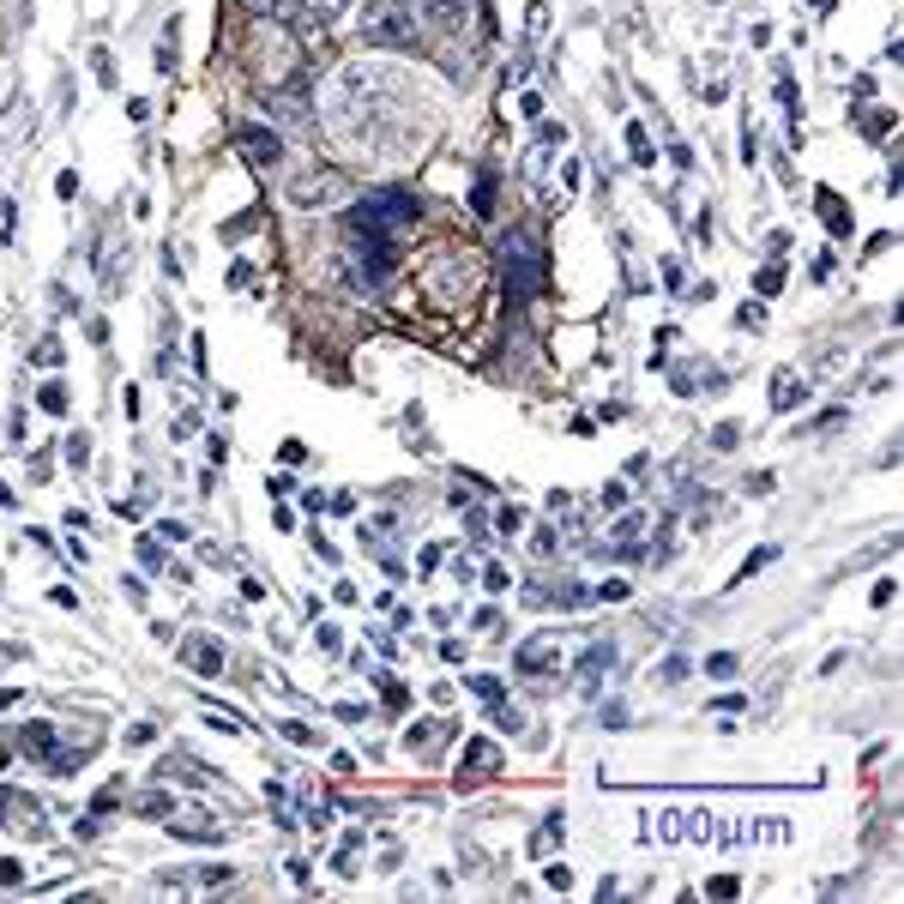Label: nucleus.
<instances>
[{
    "label": "nucleus",
    "instance_id": "f257e3e1",
    "mask_svg": "<svg viewBox=\"0 0 904 904\" xmlns=\"http://www.w3.org/2000/svg\"><path fill=\"white\" fill-rule=\"evenodd\" d=\"M362 36H368L374 49H417L422 19L410 0H368V7H362Z\"/></svg>",
    "mask_w": 904,
    "mask_h": 904
},
{
    "label": "nucleus",
    "instance_id": "f03ea898",
    "mask_svg": "<svg viewBox=\"0 0 904 904\" xmlns=\"http://www.w3.org/2000/svg\"><path fill=\"white\" fill-rule=\"evenodd\" d=\"M561 657H567V633L542 627V633H531V639L513 652V664H519L525 681H531V676H561Z\"/></svg>",
    "mask_w": 904,
    "mask_h": 904
},
{
    "label": "nucleus",
    "instance_id": "7ed1b4c3",
    "mask_svg": "<svg viewBox=\"0 0 904 904\" xmlns=\"http://www.w3.org/2000/svg\"><path fill=\"white\" fill-rule=\"evenodd\" d=\"M501 266H507V290H513V302L537 295V248H531V236H519V229H513V236L501 241Z\"/></svg>",
    "mask_w": 904,
    "mask_h": 904
},
{
    "label": "nucleus",
    "instance_id": "20e7f679",
    "mask_svg": "<svg viewBox=\"0 0 904 904\" xmlns=\"http://www.w3.org/2000/svg\"><path fill=\"white\" fill-rule=\"evenodd\" d=\"M417 19L429 24V31H441V36H464L471 19H476V7L471 0H417Z\"/></svg>",
    "mask_w": 904,
    "mask_h": 904
},
{
    "label": "nucleus",
    "instance_id": "39448f33",
    "mask_svg": "<svg viewBox=\"0 0 904 904\" xmlns=\"http://www.w3.org/2000/svg\"><path fill=\"white\" fill-rule=\"evenodd\" d=\"M236 146H241V158H248L254 170H278V163H283V139L271 133V127H260V121H248V127H241V133H236Z\"/></svg>",
    "mask_w": 904,
    "mask_h": 904
},
{
    "label": "nucleus",
    "instance_id": "423d86ee",
    "mask_svg": "<svg viewBox=\"0 0 904 904\" xmlns=\"http://www.w3.org/2000/svg\"><path fill=\"white\" fill-rule=\"evenodd\" d=\"M645 531H652V513H645V507H627L622 519L610 525V537L598 542V555H627V549H639Z\"/></svg>",
    "mask_w": 904,
    "mask_h": 904
},
{
    "label": "nucleus",
    "instance_id": "0eeeda50",
    "mask_svg": "<svg viewBox=\"0 0 904 904\" xmlns=\"http://www.w3.org/2000/svg\"><path fill=\"white\" fill-rule=\"evenodd\" d=\"M170 832L175 838H200V844H224V826H217L212 814H200V808L181 814V820H170Z\"/></svg>",
    "mask_w": 904,
    "mask_h": 904
},
{
    "label": "nucleus",
    "instance_id": "6e6552de",
    "mask_svg": "<svg viewBox=\"0 0 904 904\" xmlns=\"http://www.w3.org/2000/svg\"><path fill=\"white\" fill-rule=\"evenodd\" d=\"M610 664H615V645H591V652L579 657V676H585V681H579V693H585V700L598 693V676H603Z\"/></svg>",
    "mask_w": 904,
    "mask_h": 904
},
{
    "label": "nucleus",
    "instance_id": "1a4fd4ad",
    "mask_svg": "<svg viewBox=\"0 0 904 904\" xmlns=\"http://www.w3.org/2000/svg\"><path fill=\"white\" fill-rule=\"evenodd\" d=\"M187 664L200 669V676H224V645L217 639H187Z\"/></svg>",
    "mask_w": 904,
    "mask_h": 904
},
{
    "label": "nucleus",
    "instance_id": "9d476101",
    "mask_svg": "<svg viewBox=\"0 0 904 904\" xmlns=\"http://www.w3.org/2000/svg\"><path fill=\"white\" fill-rule=\"evenodd\" d=\"M814 212H820V217H826V229H832V236H838V241H844V236H850V212H844V200H838V193H832V187H820V200H814Z\"/></svg>",
    "mask_w": 904,
    "mask_h": 904
},
{
    "label": "nucleus",
    "instance_id": "9b49d317",
    "mask_svg": "<svg viewBox=\"0 0 904 904\" xmlns=\"http://www.w3.org/2000/svg\"><path fill=\"white\" fill-rule=\"evenodd\" d=\"M464 772H501V747H495V742H483V735H476V742L464 747Z\"/></svg>",
    "mask_w": 904,
    "mask_h": 904
},
{
    "label": "nucleus",
    "instance_id": "f8f14e48",
    "mask_svg": "<svg viewBox=\"0 0 904 904\" xmlns=\"http://www.w3.org/2000/svg\"><path fill=\"white\" fill-rule=\"evenodd\" d=\"M808 398V386L796 380V374H778V386H772V410H796Z\"/></svg>",
    "mask_w": 904,
    "mask_h": 904
},
{
    "label": "nucleus",
    "instance_id": "ddd939ff",
    "mask_svg": "<svg viewBox=\"0 0 904 904\" xmlns=\"http://www.w3.org/2000/svg\"><path fill=\"white\" fill-rule=\"evenodd\" d=\"M772 561H778V542H760V549H754V555H747V561H742V573H735L730 585H742V579H754L760 567H772Z\"/></svg>",
    "mask_w": 904,
    "mask_h": 904
},
{
    "label": "nucleus",
    "instance_id": "4468645a",
    "mask_svg": "<svg viewBox=\"0 0 904 904\" xmlns=\"http://www.w3.org/2000/svg\"><path fill=\"white\" fill-rule=\"evenodd\" d=\"M561 832H567V826H561V814H549V820L537 826V838H531V857H542V850H555V844H561Z\"/></svg>",
    "mask_w": 904,
    "mask_h": 904
},
{
    "label": "nucleus",
    "instance_id": "2eb2a0df",
    "mask_svg": "<svg viewBox=\"0 0 904 904\" xmlns=\"http://www.w3.org/2000/svg\"><path fill=\"white\" fill-rule=\"evenodd\" d=\"M36 405H43L49 417H67V386H61V380H49L43 392H36Z\"/></svg>",
    "mask_w": 904,
    "mask_h": 904
},
{
    "label": "nucleus",
    "instance_id": "dca6fc26",
    "mask_svg": "<svg viewBox=\"0 0 904 904\" xmlns=\"http://www.w3.org/2000/svg\"><path fill=\"white\" fill-rule=\"evenodd\" d=\"M338 193H344V181H338ZM326 200H332V181H326V175H320V181H308V187L295 193V205H326Z\"/></svg>",
    "mask_w": 904,
    "mask_h": 904
},
{
    "label": "nucleus",
    "instance_id": "f3484780",
    "mask_svg": "<svg viewBox=\"0 0 904 904\" xmlns=\"http://www.w3.org/2000/svg\"><path fill=\"white\" fill-rule=\"evenodd\" d=\"M464 693H476V700L501 706V681H495V676H464Z\"/></svg>",
    "mask_w": 904,
    "mask_h": 904
},
{
    "label": "nucleus",
    "instance_id": "a211bd4d",
    "mask_svg": "<svg viewBox=\"0 0 904 904\" xmlns=\"http://www.w3.org/2000/svg\"><path fill=\"white\" fill-rule=\"evenodd\" d=\"M471 205H476V212H483V217L495 212V175H488V170L476 175V193H471Z\"/></svg>",
    "mask_w": 904,
    "mask_h": 904
},
{
    "label": "nucleus",
    "instance_id": "6ab92c4d",
    "mask_svg": "<svg viewBox=\"0 0 904 904\" xmlns=\"http://www.w3.org/2000/svg\"><path fill=\"white\" fill-rule=\"evenodd\" d=\"M374 688H380V700H386V706H405V700H410V688H405L398 676H374Z\"/></svg>",
    "mask_w": 904,
    "mask_h": 904
},
{
    "label": "nucleus",
    "instance_id": "aec40b11",
    "mask_svg": "<svg viewBox=\"0 0 904 904\" xmlns=\"http://www.w3.org/2000/svg\"><path fill=\"white\" fill-rule=\"evenodd\" d=\"M271 109L295 121V115H308V103H302V90H278V97H271Z\"/></svg>",
    "mask_w": 904,
    "mask_h": 904
},
{
    "label": "nucleus",
    "instance_id": "412c9836",
    "mask_svg": "<svg viewBox=\"0 0 904 904\" xmlns=\"http://www.w3.org/2000/svg\"><path fill=\"white\" fill-rule=\"evenodd\" d=\"M627 146H633V163H652V146H645V127L627 121Z\"/></svg>",
    "mask_w": 904,
    "mask_h": 904
},
{
    "label": "nucleus",
    "instance_id": "4be33fe9",
    "mask_svg": "<svg viewBox=\"0 0 904 904\" xmlns=\"http://www.w3.org/2000/svg\"><path fill=\"white\" fill-rule=\"evenodd\" d=\"M525 31H531V36L549 31V7H542V0H531V7H525Z\"/></svg>",
    "mask_w": 904,
    "mask_h": 904
},
{
    "label": "nucleus",
    "instance_id": "5701e85b",
    "mask_svg": "<svg viewBox=\"0 0 904 904\" xmlns=\"http://www.w3.org/2000/svg\"><path fill=\"white\" fill-rule=\"evenodd\" d=\"M754 290H760V295H778V290H784V266H766V271L754 278Z\"/></svg>",
    "mask_w": 904,
    "mask_h": 904
},
{
    "label": "nucleus",
    "instance_id": "b1692460",
    "mask_svg": "<svg viewBox=\"0 0 904 904\" xmlns=\"http://www.w3.org/2000/svg\"><path fill=\"white\" fill-rule=\"evenodd\" d=\"M706 893H712V898H735V893H742V881H735V874H712Z\"/></svg>",
    "mask_w": 904,
    "mask_h": 904
},
{
    "label": "nucleus",
    "instance_id": "393cba45",
    "mask_svg": "<svg viewBox=\"0 0 904 904\" xmlns=\"http://www.w3.org/2000/svg\"><path fill=\"white\" fill-rule=\"evenodd\" d=\"M139 814H151V820H163V814H175V803H170V796H163V790H151L146 803H139Z\"/></svg>",
    "mask_w": 904,
    "mask_h": 904
},
{
    "label": "nucleus",
    "instance_id": "a878e982",
    "mask_svg": "<svg viewBox=\"0 0 904 904\" xmlns=\"http://www.w3.org/2000/svg\"><path fill=\"white\" fill-rule=\"evenodd\" d=\"M706 676H735V652H718V657H706Z\"/></svg>",
    "mask_w": 904,
    "mask_h": 904
},
{
    "label": "nucleus",
    "instance_id": "bb28decb",
    "mask_svg": "<svg viewBox=\"0 0 904 904\" xmlns=\"http://www.w3.org/2000/svg\"><path fill=\"white\" fill-rule=\"evenodd\" d=\"M627 723H633V718H627V706H622V700L603 706V730H627Z\"/></svg>",
    "mask_w": 904,
    "mask_h": 904
},
{
    "label": "nucleus",
    "instance_id": "cd10ccee",
    "mask_svg": "<svg viewBox=\"0 0 904 904\" xmlns=\"http://www.w3.org/2000/svg\"><path fill=\"white\" fill-rule=\"evenodd\" d=\"M205 723H212V730H224V735H241V730H248V723L229 718V712H205Z\"/></svg>",
    "mask_w": 904,
    "mask_h": 904
},
{
    "label": "nucleus",
    "instance_id": "c85d7f7f",
    "mask_svg": "<svg viewBox=\"0 0 904 904\" xmlns=\"http://www.w3.org/2000/svg\"><path fill=\"white\" fill-rule=\"evenodd\" d=\"M688 676V657H664V664H657V681H681Z\"/></svg>",
    "mask_w": 904,
    "mask_h": 904
},
{
    "label": "nucleus",
    "instance_id": "c756f323",
    "mask_svg": "<svg viewBox=\"0 0 904 904\" xmlns=\"http://www.w3.org/2000/svg\"><path fill=\"white\" fill-rule=\"evenodd\" d=\"M283 735H290V742H302V747H314V742H320V735H314V723H295V718L283 723Z\"/></svg>",
    "mask_w": 904,
    "mask_h": 904
},
{
    "label": "nucleus",
    "instance_id": "7c9ffc66",
    "mask_svg": "<svg viewBox=\"0 0 904 904\" xmlns=\"http://www.w3.org/2000/svg\"><path fill=\"white\" fill-rule=\"evenodd\" d=\"M471 627H476V633H501L507 622H501V610H476V615H471Z\"/></svg>",
    "mask_w": 904,
    "mask_h": 904
},
{
    "label": "nucleus",
    "instance_id": "2f4dec72",
    "mask_svg": "<svg viewBox=\"0 0 904 904\" xmlns=\"http://www.w3.org/2000/svg\"><path fill=\"white\" fill-rule=\"evenodd\" d=\"M483 585H488V591H507V585H513V579H507V567H501V561H488V567H483Z\"/></svg>",
    "mask_w": 904,
    "mask_h": 904
},
{
    "label": "nucleus",
    "instance_id": "473e14b6",
    "mask_svg": "<svg viewBox=\"0 0 904 904\" xmlns=\"http://www.w3.org/2000/svg\"><path fill=\"white\" fill-rule=\"evenodd\" d=\"M24 881V862L19 857H0V886H19Z\"/></svg>",
    "mask_w": 904,
    "mask_h": 904
},
{
    "label": "nucleus",
    "instance_id": "72a5a7b5",
    "mask_svg": "<svg viewBox=\"0 0 904 904\" xmlns=\"http://www.w3.org/2000/svg\"><path fill=\"white\" fill-rule=\"evenodd\" d=\"M146 742H158V723H133L127 730V747H146Z\"/></svg>",
    "mask_w": 904,
    "mask_h": 904
},
{
    "label": "nucleus",
    "instance_id": "f704fd0d",
    "mask_svg": "<svg viewBox=\"0 0 904 904\" xmlns=\"http://www.w3.org/2000/svg\"><path fill=\"white\" fill-rule=\"evenodd\" d=\"M452 579H459V585H476V561H471V555H459V561H452Z\"/></svg>",
    "mask_w": 904,
    "mask_h": 904
},
{
    "label": "nucleus",
    "instance_id": "c9c22d12",
    "mask_svg": "<svg viewBox=\"0 0 904 904\" xmlns=\"http://www.w3.org/2000/svg\"><path fill=\"white\" fill-rule=\"evenodd\" d=\"M549 886H555V893H567V886H573V869H567V862H549Z\"/></svg>",
    "mask_w": 904,
    "mask_h": 904
},
{
    "label": "nucleus",
    "instance_id": "e433bc0d",
    "mask_svg": "<svg viewBox=\"0 0 904 904\" xmlns=\"http://www.w3.org/2000/svg\"><path fill=\"white\" fill-rule=\"evenodd\" d=\"M405 862V844H380V874H392Z\"/></svg>",
    "mask_w": 904,
    "mask_h": 904
},
{
    "label": "nucleus",
    "instance_id": "4c0bfd02",
    "mask_svg": "<svg viewBox=\"0 0 904 904\" xmlns=\"http://www.w3.org/2000/svg\"><path fill=\"white\" fill-rule=\"evenodd\" d=\"M735 441H742V429H735V422H718V429H712V446H735Z\"/></svg>",
    "mask_w": 904,
    "mask_h": 904
},
{
    "label": "nucleus",
    "instance_id": "58836bf2",
    "mask_svg": "<svg viewBox=\"0 0 904 904\" xmlns=\"http://www.w3.org/2000/svg\"><path fill=\"white\" fill-rule=\"evenodd\" d=\"M241 283H254V266H248V260L229 266V290H241Z\"/></svg>",
    "mask_w": 904,
    "mask_h": 904
},
{
    "label": "nucleus",
    "instance_id": "ea45409f",
    "mask_svg": "<svg viewBox=\"0 0 904 904\" xmlns=\"http://www.w3.org/2000/svg\"><path fill=\"white\" fill-rule=\"evenodd\" d=\"M664 283H669V290H681V283H688V271H681V260H664Z\"/></svg>",
    "mask_w": 904,
    "mask_h": 904
},
{
    "label": "nucleus",
    "instance_id": "a19ab883",
    "mask_svg": "<svg viewBox=\"0 0 904 904\" xmlns=\"http://www.w3.org/2000/svg\"><path fill=\"white\" fill-rule=\"evenodd\" d=\"M158 531H163V542H187V537H193V531H187V525H175V519H163V525H158Z\"/></svg>",
    "mask_w": 904,
    "mask_h": 904
},
{
    "label": "nucleus",
    "instance_id": "79ce46f5",
    "mask_svg": "<svg viewBox=\"0 0 904 904\" xmlns=\"http://www.w3.org/2000/svg\"><path fill=\"white\" fill-rule=\"evenodd\" d=\"M598 598H603V603H622V598H627V579H610V585H603Z\"/></svg>",
    "mask_w": 904,
    "mask_h": 904
},
{
    "label": "nucleus",
    "instance_id": "37998d69",
    "mask_svg": "<svg viewBox=\"0 0 904 904\" xmlns=\"http://www.w3.org/2000/svg\"><path fill=\"white\" fill-rule=\"evenodd\" d=\"M36 362H49V368H61V344L49 338V344H36Z\"/></svg>",
    "mask_w": 904,
    "mask_h": 904
},
{
    "label": "nucleus",
    "instance_id": "c03bdc74",
    "mask_svg": "<svg viewBox=\"0 0 904 904\" xmlns=\"http://www.w3.org/2000/svg\"><path fill=\"white\" fill-rule=\"evenodd\" d=\"M67 459H73V464H85V459H90V446H85V434H73V441H67Z\"/></svg>",
    "mask_w": 904,
    "mask_h": 904
},
{
    "label": "nucleus",
    "instance_id": "a18cd8bd",
    "mask_svg": "<svg viewBox=\"0 0 904 904\" xmlns=\"http://www.w3.org/2000/svg\"><path fill=\"white\" fill-rule=\"evenodd\" d=\"M314 7H320V12H344L351 0H314Z\"/></svg>",
    "mask_w": 904,
    "mask_h": 904
},
{
    "label": "nucleus",
    "instance_id": "49530a36",
    "mask_svg": "<svg viewBox=\"0 0 904 904\" xmlns=\"http://www.w3.org/2000/svg\"><path fill=\"white\" fill-rule=\"evenodd\" d=\"M808 7H814V12H832V0H808Z\"/></svg>",
    "mask_w": 904,
    "mask_h": 904
},
{
    "label": "nucleus",
    "instance_id": "de8ad7c7",
    "mask_svg": "<svg viewBox=\"0 0 904 904\" xmlns=\"http://www.w3.org/2000/svg\"><path fill=\"white\" fill-rule=\"evenodd\" d=\"M248 7H260V12H266V7H278V0H248Z\"/></svg>",
    "mask_w": 904,
    "mask_h": 904
},
{
    "label": "nucleus",
    "instance_id": "09e8293b",
    "mask_svg": "<svg viewBox=\"0 0 904 904\" xmlns=\"http://www.w3.org/2000/svg\"><path fill=\"white\" fill-rule=\"evenodd\" d=\"M0 766H7V747H0Z\"/></svg>",
    "mask_w": 904,
    "mask_h": 904
}]
</instances>
